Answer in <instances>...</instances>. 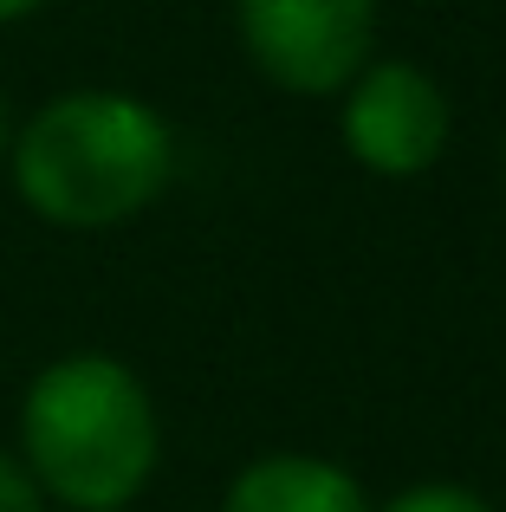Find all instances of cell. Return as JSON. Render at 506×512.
<instances>
[{"label": "cell", "mask_w": 506, "mask_h": 512, "mask_svg": "<svg viewBox=\"0 0 506 512\" xmlns=\"http://www.w3.org/2000/svg\"><path fill=\"white\" fill-rule=\"evenodd\" d=\"M377 0H234L253 72L292 98H338L377 59Z\"/></svg>", "instance_id": "3957f363"}, {"label": "cell", "mask_w": 506, "mask_h": 512, "mask_svg": "<svg viewBox=\"0 0 506 512\" xmlns=\"http://www.w3.org/2000/svg\"><path fill=\"white\" fill-rule=\"evenodd\" d=\"M0 512H46V493L13 448H0Z\"/></svg>", "instance_id": "52a82bcc"}, {"label": "cell", "mask_w": 506, "mask_h": 512, "mask_svg": "<svg viewBox=\"0 0 506 512\" xmlns=\"http://www.w3.org/2000/svg\"><path fill=\"white\" fill-rule=\"evenodd\" d=\"M7 143H13V111H7V85H0V169H7Z\"/></svg>", "instance_id": "9c48e42d"}, {"label": "cell", "mask_w": 506, "mask_h": 512, "mask_svg": "<svg viewBox=\"0 0 506 512\" xmlns=\"http://www.w3.org/2000/svg\"><path fill=\"white\" fill-rule=\"evenodd\" d=\"M221 512H377V500L364 493V480L351 467L305 448H273L253 454L228 480Z\"/></svg>", "instance_id": "5b68a950"}, {"label": "cell", "mask_w": 506, "mask_h": 512, "mask_svg": "<svg viewBox=\"0 0 506 512\" xmlns=\"http://www.w3.org/2000/svg\"><path fill=\"white\" fill-rule=\"evenodd\" d=\"M338 137L364 175L416 182L442 163L448 137H455V104H448L442 78L422 72L416 59H370L338 91Z\"/></svg>", "instance_id": "277c9868"}, {"label": "cell", "mask_w": 506, "mask_h": 512, "mask_svg": "<svg viewBox=\"0 0 506 512\" xmlns=\"http://www.w3.org/2000/svg\"><path fill=\"white\" fill-rule=\"evenodd\" d=\"M7 182L20 208L59 234H111L169 195L176 130L137 91L78 85L13 124Z\"/></svg>", "instance_id": "6da1fadb"}, {"label": "cell", "mask_w": 506, "mask_h": 512, "mask_svg": "<svg viewBox=\"0 0 506 512\" xmlns=\"http://www.w3.org/2000/svg\"><path fill=\"white\" fill-rule=\"evenodd\" d=\"M39 7H52V0H0V26H20V20H33Z\"/></svg>", "instance_id": "ba28073f"}, {"label": "cell", "mask_w": 506, "mask_h": 512, "mask_svg": "<svg viewBox=\"0 0 506 512\" xmlns=\"http://www.w3.org/2000/svg\"><path fill=\"white\" fill-rule=\"evenodd\" d=\"M377 512H494V500L461 487V480H416V487L390 493Z\"/></svg>", "instance_id": "8992f818"}, {"label": "cell", "mask_w": 506, "mask_h": 512, "mask_svg": "<svg viewBox=\"0 0 506 512\" xmlns=\"http://www.w3.org/2000/svg\"><path fill=\"white\" fill-rule=\"evenodd\" d=\"M13 454L59 512H130L163 467L156 396L111 350H65L20 389Z\"/></svg>", "instance_id": "7a4b0ae2"}]
</instances>
